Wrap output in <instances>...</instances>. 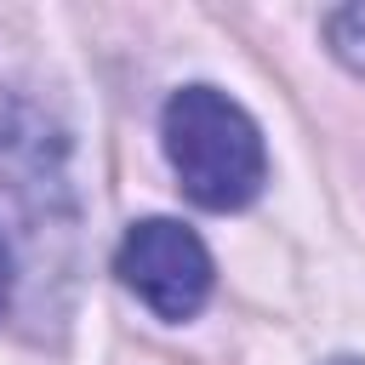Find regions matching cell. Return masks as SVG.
<instances>
[{
  "label": "cell",
  "instance_id": "cell-2",
  "mask_svg": "<svg viewBox=\"0 0 365 365\" xmlns=\"http://www.w3.org/2000/svg\"><path fill=\"white\" fill-rule=\"evenodd\" d=\"M114 274L120 285L160 319H194L211 297V251L194 228H182L177 217H143L125 228L120 251H114Z\"/></svg>",
  "mask_w": 365,
  "mask_h": 365
},
{
  "label": "cell",
  "instance_id": "cell-5",
  "mask_svg": "<svg viewBox=\"0 0 365 365\" xmlns=\"http://www.w3.org/2000/svg\"><path fill=\"white\" fill-rule=\"evenodd\" d=\"M325 365H365V359H354V354H336V359H325Z\"/></svg>",
  "mask_w": 365,
  "mask_h": 365
},
{
  "label": "cell",
  "instance_id": "cell-4",
  "mask_svg": "<svg viewBox=\"0 0 365 365\" xmlns=\"http://www.w3.org/2000/svg\"><path fill=\"white\" fill-rule=\"evenodd\" d=\"M6 308H11V251L0 240V319H6Z\"/></svg>",
  "mask_w": 365,
  "mask_h": 365
},
{
  "label": "cell",
  "instance_id": "cell-3",
  "mask_svg": "<svg viewBox=\"0 0 365 365\" xmlns=\"http://www.w3.org/2000/svg\"><path fill=\"white\" fill-rule=\"evenodd\" d=\"M325 40H331V57H336L342 68L365 74V0L325 11Z\"/></svg>",
  "mask_w": 365,
  "mask_h": 365
},
{
  "label": "cell",
  "instance_id": "cell-1",
  "mask_svg": "<svg viewBox=\"0 0 365 365\" xmlns=\"http://www.w3.org/2000/svg\"><path fill=\"white\" fill-rule=\"evenodd\" d=\"M165 160L182 194L205 211H240L268 182V148L257 120L217 86H182L160 108Z\"/></svg>",
  "mask_w": 365,
  "mask_h": 365
}]
</instances>
